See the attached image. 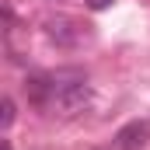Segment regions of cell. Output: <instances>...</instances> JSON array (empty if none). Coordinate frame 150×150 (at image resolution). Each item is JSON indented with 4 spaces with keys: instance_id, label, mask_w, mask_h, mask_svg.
<instances>
[{
    "instance_id": "cell-1",
    "label": "cell",
    "mask_w": 150,
    "mask_h": 150,
    "mask_svg": "<svg viewBox=\"0 0 150 150\" xmlns=\"http://www.w3.org/2000/svg\"><path fill=\"white\" fill-rule=\"evenodd\" d=\"M91 98H94V91H91V84H87V80L56 84V91H52V105H56L59 112H67V115L84 112V108L91 105Z\"/></svg>"
},
{
    "instance_id": "cell-5",
    "label": "cell",
    "mask_w": 150,
    "mask_h": 150,
    "mask_svg": "<svg viewBox=\"0 0 150 150\" xmlns=\"http://www.w3.org/2000/svg\"><path fill=\"white\" fill-rule=\"evenodd\" d=\"M112 4H115V0H87V7H91V11H108Z\"/></svg>"
},
{
    "instance_id": "cell-3",
    "label": "cell",
    "mask_w": 150,
    "mask_h": 150,
    "mask_svg": "<svg viewBox=\"0 0 150 150\" xmlns=\"http://www.w3.org/2000/svg\"><path fill=\"white\" fill-rule=\"evenodd\" d=\"M115 150H143L150 143V119H133L115 133Z\"/></svg>"
},
{
    "instance_id": "cell-4",
    "label": "cell",
    "mask_w": 150,
    "mask_h": 150,
    "mask_svg": "<svg viewBox=\"0 0 150 150\" xmlns=\"http://www.w3.org/2000/svg\"><path fill=\"white\" fill-rule=\"evenodd\" d=\"M14 119H18V105H14V98H4V129H11L14 126Z\"/></svg>"
},
{
    "instance_id": "cell-6",
    "label": "cell",
    "mask_w": 150,
    "mask_h": 150,
    "mask_svg": "<svg viewBox=\"0 0 150 150\" xmlns=\"http://www.w3.org/2000/svg\"><path fill=\"white\" fill-rule=\"evenodd\" d=\"M4 150H14V147H11V140H4Z\"/></svg>"
},
{
    "instance_id": "cell-2",
    "label": "cell",
    "mask_w": 150,
    "mask_h": 150,
    "mask_svg": "<svg viewBox=\"0 0 150 150\" xmlns=\"http://www.w3.org/2000/svg\"><path fill=\"white\" fill-rule=\"evenodd\" d=\"M84 28L87 25H80L74 18H63V14H56V18L45 21V35L52 38L56 45H80L84 42Z\"/></svg>"
}]
</instances>
